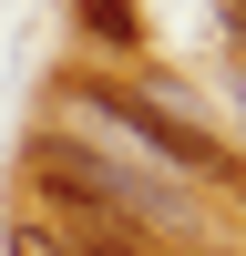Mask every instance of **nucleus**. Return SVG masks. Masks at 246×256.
<instances>
[{
    "mask_svg": "<svg viewBox=\"0 0 246 256\" xmlns=\"http://www.w3.org/2000/svg\"><path fill=\"white\" fill-rule=\"evenodd\" d=\"M226 184H236V195H246V154H226Z\"/></svg>",
    "mask_w": 246,
    "mask_h": 256,
    "instance_id": "nucleus-5",
    "label": "nucleus"
},
{
    "mask_svg": "<svg viewBox=\"0 0 246 256\" xmlns=\"http://www.w3.org/2000/svg\"><path fill=\"white\" fill-rule=\"evenodd\" d=\"M10 256H62V236H52V226H20V236H10Z\"/></svg>",
    "mask_w": 246,
    "mask_h": 256,
    "instance_id": "nucleus-4",
    "label": "nucleus"
},
{
    "mask_svg": "<svg viewBox=\"0 0 246 256\" xmlns=\"http://www.w3.org/2000/svg\"><path fill=\"white\" fill-rule=\"evenodd\" d=\"M62 256H154V246H144V226L102 216V205H62Z\"/></svg>",
    "mask_w": 246,
    "mask_h": 256,
    "instance_id": "nucleus-2",
    "label": "nucleus"
},
{
    "mask_svg": "<svg viewBox=\"0 0 246 256\" xmlns=\"http://www.w3.org/2000/svg\"><path fill=\"white\" fill-rule=\"evenodd\" d=\"M82 31H92L102 52H134V41H144V20H134V0H82Z\"/></svg>",
    "mask_w": 246,
    "mask_h": 256,
    "instance_id": "nucleus-3",
    "label": "nucleus"
},
{
    "mask_svg": "<svg viewBox=\"0 0 246 256\" xmlns=\"http://www.w3.org/2000/svg\"><path fill=\"white\" fill-rule=\"evenodd\" d=\"M82 102H92L113 134H134L144 154H164L174 174H226V144H205L195 123H174L164 102H144V92H113V82H82Z\"/></svg>",
    "mask_w": 246,
    "mask_h": 256,
    "instance_id": "nucleus-1",
    "label": "nucleus"
}]
</instances>
